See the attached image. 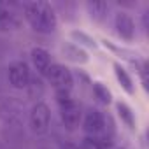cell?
<instances>
[{
	"label": "cell",
	"mask_w": 149,
	"mask_h": 149,
	"mask_svg": "<svg viewBox=\"0 0 149 149\" xmlns=\"http://www.w3.org/2000/svg\"><path fill=\"white\" fill-rule=\"evenodd\" d=\"M63 53H65L67 58H70V60H74V61H81V63H83V61L88 60L86 53H84L81 47L74 46V44H67V46H63Z\"/></svg>",
	"instance_id": "obj_13"
},
{
	"label": "cell",
	"mask_w": 149,
	"mask_h": 149,
	"mask_svg": "<svg viewBox=\"0 0 149 149\" xmlns=\"http://www.w3.org/2000/svg\"><path fill=\"white\" fill-rule=\"evenodd\" d=\"M23 13L30 26L39 33H53L56 30V14L47 2H28L23 6Z\"/></svg>",
	"instance_id": "obj_1"
},
{
	"label": "cell",
	"mask_w": 149,
	"mask_h": 149,
	"mask_svg": "<svg viewBox=\"0 0 149 149\" xmlns=\"http://www.w3.org/2000/svg\"><path fill=\"white\" fill-rule=\"evenodd\" d=\"M46 77L49 79V83L54 86L56 91H60V90L70 91V90H72L74 77H72V72H70L65 65L51 63V67H49L47 72H46Z\"/></svg>",
	"instance_id": "obj_2"
},
{
	"label": "cell",
	"mask_w": 149,
	"mask_h": 149,
	"mask_svg": "<svg viewBox=\"0 0 149 149\" xmlns=\"http://www.w3.org/2000/svg\"><path fill=\"white\" fill-rule=\"evenodd\" d=\"M26 90H28V97H30V98H33V100L40 98V97L44 95L42 79H40V77H30V83H28Z\"/></svg>",
	"instance_id": "obj_14"
},
{
	"label": "cell",
	"mask_w": 149,
	"mask_h": 149,
	"mask_svg": "<svg viewBox=\"0 0 149 149\" xmlns=\"http://www.w3.org/2000/svg\"><path fill=\"white\" fill-rule=\"evenodd\" d=\"M7 76H9V83L13 84V88L16 90H26L28 83H30V68H28V63L25 61H14L9 65V70H7Z\"/></svg>",
	"instance_id": "obj_5"
},
{
	"label": "cell",
	"mask_w": 149,
	"mask_h": 149,
	"mask_svg": "<svg viewBox=\"0 0 149 149\" xmlns=\"http://www.w3.org/2000/svg\"><path fill=\"white\" fill-rule=\"evenodd\" d=\"M61 149H79V147H76V146H72V144H67V146H63Z\"/></svg>",
	"instance_id": "obj_18"
},
{
	"label": "cell",
	"mask_w": 149,
	"mask_h": 149,
	"mask_svg": "<svg viewBox=\"0 0 149 149\" xmlns=\"http://www.w3.org/2000/svg\"><path fill=\"white\" fill-rule=\"evenodd\" d=\"M93 95L98 98V102H102V104H111V91L102 84V83H93Z\"/></svg>",
	"instance_id": "obj_15"
},
{
	"label": "cell",
	"mask_w": 149,
	"mask_h": 149,
	"mask_svg": "<svg viewBox=\"0 0 149 149\" xmlns=\"http://www.w3.org/2000/svg\"><path fill=\"white\" fill-rule=\"evenodd\" d=\"M88 11L95 21H102L109 11V6L105 2H88Z\"/></svg>",
	"instance_id": "obj_12"
},
{
	"label": "cell",
	"mask_w": 149,
	"mask_h": 149,
	"mask_svg": "<svg viewBox=\"0 0 149 149\" xmlns=\"http://www.w3.org/2000/svg\"><path fill=\"white\" fill-rule=\"evenodd\" d=\"M114 74H116L118 83L123 86V90H125L126 93H133V81H132V77L128 76V72H126L119 63H114Z\"/></svg>",
	"instance_id": "obj_10"
},
{
	"label": "cell",
	"mask_w": 149,
	"mask_h": 149,
	"mask_svg": "<svg viewBox=\"0 0 149 149\" xmlns=\"http://www.w3.org/2000/svg\"><path fill=\"white\" fill-rule=\"evenodd\" d=\"M72 37L76 39V40H81L83 44H86V46H90V47H95V42H93L88 35H84L83 32H72Z\"/></svg>",
	"instance_id": "obj_17"
},
{
	"label": "cell",
	"mask_w": 149,
	"mask_h": 149,
	"mask_svg": "<svg viewBox=\"0 0 149 149\" xmlns=\"http://www.w3.org/2000/svg\"><path fill=\"white\" fill-rule=\"evenodd\" d=\"M0 149H6V147H4V146H2V142H0Z\"/></svg>",
	"instance_id": "obj_19"
},
{
	"label": "cell",
	"mask_w": 149,
	"mask_h": 149,
	"mask_svg": "<svg viewBox=\"0 0 149 149\" xmlns=\"http://www.w3.org/2000/svg\"><path fill=\"white\" fill-rule=\"evenodd\" d=\"M32 61L35 65V68L39 70V74L46 76L47 68L51 67V56L44 47H33L32 49Z\"/></svg>",
	"instance_id": "obj_8"
},
{
	"label": "cell",
	"mask_w": 149,
	"mask_h": 149,
	"mask_svg": "<svg viewBox=\"0 0 149 149\" xmlns=\"http://www.w3.org/2000/svg\"><path fill=\"white\" fill-rule=\"evenodd\" d=\"M81 105L74 100V98H68L65 102L60 104V116H61V123L67 130H76L79 126V121H81Z\"/></svg>",
	"instance_id": "obj_4"
},
{
	"label": "cell",
	"mask_w": 149,
	"mask_h": 149,
	"mask_svg": "<svg viewBox=\"0 0 149 149\" xmlns=\"http://www.w3.org/2000/svg\"><path fill=\"white\" fill-rule=\"evenodd\" d=\"M49 123H51V112L49 107L44 102H37L30 112V126L32 132L37 135H44L49 130Z\"/></svg>",
	"instance_id": "obj_3"
},
{
	"label": "cell",
	"mask_w": 149,
	"mask_h": 149,
	"mask_svg": "<svg viewBox=\"0 0 149 149\" xmlns=\"http://www.w3.org/2000/svg\"><path fill=\"white\" fill-rule=\"evenodd\" d=\"M19 112H21V105L14 98H6L0 104V114H2V118H6L9 121H16L19 118Z\"/></svg>",
	"instance_id": "obj_9"
},
{
	"label": "cell",
	"mask_w": 149,
	"mask_h": 149,
	"mask_svg": "<svg viewBox=\"0 0 149 149\" xmlns=\"http://www.w3.org/2000/svg\"><path fill=\"white\" fill-rule=\"evenodd\" d=\"M18 25H19L18 14L11 9L9 4L0 2V32L14 30V28H18Z\"/></svg>",
	"instance_id": "obj_7"
},
{
	"label": "cell",
	"mask_w": 149,
	"mask_h": 149,
	"mask_svg": "<svg viewBox=\"0 0 149 149\" xmlns=\"http://www.w3.org/2000/svg\"><path fill=\"white\" fill-rule=\"evenodd\" d=\"M116 109H118V114H119V118H121V121L128 126V128H135V116H133V112H132V109L126 105V104H123V102H118L116 104Z\"/></svg>",
	"instance_id": "obj_11"
},
{
	"label": "cell",
	"mask_w": 149,
	"mask_h": 149,
	"mask_svg": "<svg viewBox=\"0 0 149 149\" xmlns=\"http://www.w3.org/2000/svg\"><path fill=\"white\" fill-rule=\"evenodd\" d=\"M81 149H107V146L98 139V137H90L86 135L81 142Z\"/></svg>",
	"instance_id": "obj_16"
},
{
	"label": "cell",
	"mask_w": 149,
	"mask_h": 149,
	"mask_svg": "<svg viewBox=\"0 0 149 149\" xmlns=\"http://www.w3.org/2000/svg\"><path fill=\"white\" fill-rule=\"evenodd\" d=\"M114 23H116V32H118V35L121 39L133 40V37H135V23L126 13H118Z\"/></svg>",
	"instance_id": "obj_6"
}]
</instances>
